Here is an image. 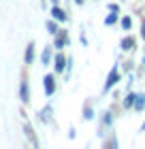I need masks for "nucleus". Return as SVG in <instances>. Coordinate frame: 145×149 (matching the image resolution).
Masks as SVG:
<instances>
[{"label":"nucleus","mask_w":145,"mask_h":149,"mask_svg":"<svg viewBox=\"0 0 145 149\" xmlns=\"http://www.w3.org/2000/svg\"><path fill=\"white\" fill-rule=\"evenodd\" d=\"M117 22V13L115 11H111V13H109V15L105 17V26H113Z\"/></svg>","instance_id":"9b49d317"},{"label":"nucleus","mask_w":145,"mask_h":149,"mask_svg":"<svg viewBox=\"0 0 145 149\" xmlns=\"http://www.w3.org/2000/svg\"><path fill=\"white\" fill-rule=\"evenodd\" d=\"M143 107H145V94H141V96L137 94V100H134V109H137V111H141Z\"/></svg>","instance_id":"9d476101"},{"label":"nucleus","mask_w":145,"mask_h":149,"mask_svg":"<svg viewBox=\"0 0 145 149\" xmlns=\"http://www.w3.org/2000/svg\"><path fill=\"white\" fill-rule=\"evenodd\" d=\"M32 60H34V45L30 43L28 49H26V64H32Z\"/></svg>","instance_id":"6e6552de"},{"label":"nucleus","mask_w":145,"mask_h":149,"mask_svg":"<svg viewBox=\"0 0 145 149\" xmlns=\"http://www.w3.org/2000/svg\"><path fill=\"white\" fill-rule=\"evenodd\" d=\"M68 43V36L66 34H62V32H60V34L56 36V49H62V47H64Z\"/></svg>","instance_id":"423d86ee"},{"label":"nucleus","mask_w":145,"mask_h":149,"mask_svg":"<svg viewBox=\"0 0 145 149\" xmlns=\"http://www.w3.org/2000/svg\"><path fill=\"white\" fill-rule=\"evenodd\" d=\"M134 100H137V94H128L126 100H124V109H130V107H134Z\"/></svg>","instance_id":"1a4fd4ad"},{"label":"nucleus","mask_w":145,"mask_h":149,"mask_svg":"<svg viewBox=\"0 0 145 149\" xmlns=\"http://www.w3.org/2000/svg\"><path fill=\"white\" fill-rule=\"evenodd\" d=\"M75 2H77V4H83V0H75Z\"/></svg>","instance_id":"a211bd4d"},{"label":"nucleus","mask_w":145,"mask_h":149,"mask_svg":"<svg viewBox=\"0 0 145 149\" xmlns=\"http://www.w3.org/2000/svg\"><path fill=\"white\" fill-rule=\"evenodd\" d=\"M51 15H53V19H58V22H66V13L62 11V9H58V4H53V9H51Z\"/></svg>","instance_id":"7ed1b4c3"},{"label":"nucleus","mask_w":145,"mask_h":149,"mask_svg":"<svg viewBox=\"0 0 145 149\" xmlns=\"http://www.w3.org/2000/svg\"><path fill=\"white\" fill-rule=\"evenodd\" d=\"M41 60H43V64H49V60H51V51H49V49H45V51H43V56H41Z\"/></svg>","instance_id":"f8f14e48"},{"label":"nucleus","mask_w":145,"mask_h":149,"mask_svg":"<svg viewBox=\"0 0 145 149\" xmlns=\"http://www.w3.org/2000/svg\"><path fill=\"white\" fill-rule=\"evenodd\" d=\"M120 45H122L124 51H130V49H134V38H132V36H124Z\"/></svg>","instance_id":"20e7f679"},{"label":"nucleus","mask_w":145,"mask_h":149,"mask_svg":"<svg viewBox=\"0 0 145 149\" xmlns=\"http://www.w3.org/2000/svg\"><path fill=\"white\" fill-rule=\"evenodd\" d=\"M19 94H22L24 102H28V100H30V96H28V83H26V81H22V85H19Z\"/></svg>","instance_id":"39448f33"},{"label":"nucleus","mask_w":145,"mask_h":149,"mask_svg":"<svg viewBox=\"0 0 145 149\" xmlns=\"http://www.w3.org/2000/svg\"><path fill=\"white\" fill-rule=\"evenodd\" d=\"M109 11H115L117 13V11H120V6H117V4H109Z\"/></svg>","instance_id":"dca6fc26"},{"label":"nucleus","mask_w":145,"mask_h":149,"mask_svg":"<svg viewBox=\"0 0 145 149\" xmlns=\"http://www.w3.org/2000/svg\"><path fill=\"white\" fill-rule=\"evenodd\" d=\"M64 66H66L64 56H56V72H64Z\"/></svg>","instance_id":"0eeeda50"},{"label":"nucleus","mask_w":145,"mask_h":149,"mask_svg":"<svg viewBox=\"0 0 145 149\" xmlns=\"http://www.w3.org/2000/svg\"><path fill=\"white\" fill-rule=\"evenodd\" d=\"M43 85H45V94H47V96H51V94L56 92V83H53L51 74H47V77L43 79Z\"/></svg>","instance_id":"f03ea898"},{"label":"nucleus","mask_w":145,"mask_h":149,"mask_svg":"<svg viewBox=\"0 0 145 149\" xmlns=\"http://www.w3.org/2000/svg\"><path fill=\"white\" fill-rule=\"evenodd\" d=\"M47 32H51V34H58V26L53 22H47Z\"/></svg>","instance_id":"4468645a"},{"label":"nucleus","mask_w":145,"mask_h":149,"mask_svg":"<svg viewBox=\"0 0 145 149\" xmlns=\"http://www.w3.org/2000/svg\"><path fill=\"white\" fill-rule=\"evenodd\" d=\"M83 117L85 119H92L94 115H92V109H90V107H85V111H83Z\"/></svg>","instance_id":"2eb2a0df"},{"label":"nucleus","mask_w":145,"mask_h":149,"mask_svg":"<svg viewBox=\"0 0 145 149\" xmlns=\"http://www.w3.org/2000/svg\"><path fill=\"white\" fill-rule=\"evenodd\" d=\"M130 26H132V19H130V17H124V19H122V28H124V30H130Z\"/></svg>","instance_id":"ddd939ff"},{"label":"nucleus","mask_w":145,"mask_h":149,"mask_svg":"<svg viewBox=\"0 0 145 149\" xmlns=\"http://www.w3.org/2000/svg\"><path fill=\"white\" fill-rule=\"evenodd\" d=\"M120 81V72H117V68H111V72H109V77H107V81H105V92H109L111 87Z\"/></svg>","instance_id":"f257e3e1"},{"label":"nucleus","mask_w":145,"mask_h":149,"mask_svg":"<svg viewBox=\"0 0 145 149\" xmlns=\"http://www.w3.org/2000/svg\"><path fill=\"white\" fill-rule=\"evenodd\" d=\"M141 130H145V121H143V126H141Z\"/></svg>","instance_id":"6ab92c4d"},{"label":"nucleus","mask_w":145,"mask_h":149,"mask_svg":"<svg viewBox=\"0 0 145 149\" xmlns=\"http://www.w3.org/2000/svg\"><path fill=\"white\" fill-rule=\"evenodd\" d=\"M141 36L145 38V22H143V28H141Z\"/></svg>","instance_id":"f3484780"}]
</instances>
